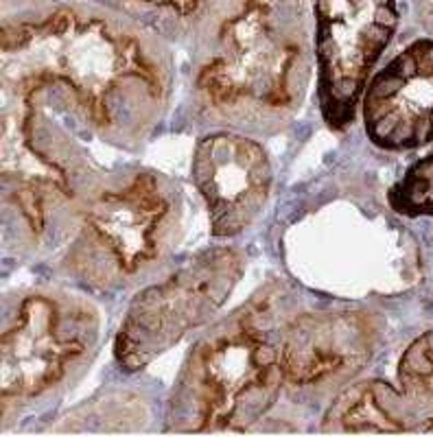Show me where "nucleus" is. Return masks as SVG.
Wrapping results in <instances>:
<instances>
[{
    "label": "nucleus",
    "mask_w": 433,
    "mask_h": 437,
    "mask_svg": "<svg viewBox=\"0 0 433 437\" xmlns=\"http://www.w3.org/2000/svg\"><path fill=\"white\" fill-rule=\"evenodd\" d=\"M385 3L392 0H317L320 103L335 127L352 121L368 68L392 35L376 25V9Z\"/></svg>",
    "instance_id": "8"
},
{
    "label": "nucleus",
    "mask_w": 433,
    "mask_h": 437,
    "mask_svg": "<svg viewBox=\"0 0 433 437\" xmlns=\"http://www.w3.org/2000/svg\"><path fill=\"white\" fill-rule=\"evenodd\" d=\"M18 105L5 107L3 181L5 195L25 223L40 234L47 212L71 201L79 162L75 147L61 131H49L37 90L13 92Z\"/></svg>",
    "instance_id": "7"
},
{
    "label": "nucleus",
    "mask_w": 433,
    "mask_h": 437,
    "mask_svg": "<svg viewBox=\"0 0 433 437\" xmlns=\"http://www.w3.org/2000/svg\"><path fill=\"white\" fill-rule=\"evenodd\" d=\"M16 33L44 51L16 68L11 90L64 88L88 127L109 143H136L158 123L167 101V77L134 37L99 22L57 11L42 25H13Z\"/></svg>",
    "instance_id": "1"
},
{
    "label": "nucleus",
    "mask_w": 433,
    "mask_h": 437,
    "mask_svg": "<svg viewBox=\"0 0 433 437\" xmlns=\"http://www.w3.org/2000/svg\"><path fill=\"white\" fill-rule=\"evenodd\" d=\"M243 269L239 249L213 247L136 295L117 335L119 363L127 372L143 370L189 333L206 326L227 302Z\"/></svg>",
    "instance_id": "5"
},
{
    "label": "nucleus",
    "mask_w": 433,
    "mask_h": 437,
    "mask_svg": "<svg viewBox=\"0 0 433 437\" xmlns=\"http://www.w3.org/2000/svg\"><path fill=\"white\" fill-rule=\"evenodd\" d=\"M374 328L361 313H302L283 335L285 383L324 387L357 374L372 354Z\"/></svg>",
    "instance_id": "10"
},
{
    "label": "nucleus",
    "mask_w": 433,
    "mask_h": 437,
    "mask_svg": "<svg viewBox=\"0 0 433 437\" xmlns=\"http://www.w3.org/2000/svg\"><path fill=\"white\" fill-rule=\"evenodd\" d=\"M285 293L267 285L203 335L171 389L167 431L239 433L259 422L285 385Z\"/></svg>",
    "instance_id": "2"
},
{
    "label": "nucleus",
    "mask_w": 433,
    "mask_h": 437,
    "mask_svg": "<svg viewBox=\"0 0 433 437\" xmlns=\"http://www.w3.org/2000/svg\"><path fill=\"white\" fill-rule=\"evenodd\" d=\"M193 179L206 201L213 234L235 237L265 208L271 191V164L259 143L221 131L197 143Z\"/></svg>",
    "instance_id": "9"
},
{
    "label": "nucleus",
    "mask_w": 433,
    "mask_h": 437,
    "mask_svg": "<svg viewBox=\"0 0 433 437\" xmlns=\"http://www.w3.org/2000/svg\"><path fill=\"white\" fill-rule=\"evenodd\" d=\"M175 225L171 184L158 173H136L88 197L64 265L90 287L129 285L167 254Z\"/></svg>",
    "instance_id": "3"
},
{
    "label": "nucleus",
    "mask_w": 433,
    "mask_h": 437,
    "mask_svg": "<svg viewBox=\"0 0 433 437\" xmlns=\"http://www.w3.org/2000/svg\"><path fill=\"white\" fill-rule=\"evenodd\" d=\"M101 317L68 293L27 295L3 333V400L37 398L95 348Z\"/></svg>",
    "instance_id": "6"
},
{
    "label": "nucleus",
    "mask_w": 433,
    "mask_h": 437,
    "mask_svg": "<svg viewBox=\"0 0 433 437\" xmlns=\"http://www.w3.org/2000/svg\"><path fill=\"white\" fill-rule=\"evenodd\" d=\"M225 51L210 57L197 75V90L208 112L230 125L276 123L302 97L300 51L276 44L263 0H243V9L221 29Z\"/></svg>",
    "instance_id": "4"
},
{
    "label": "nucleus",
    "mask_w": 433,
    "mask_h": 437,
    "mask_svg": "<svg viewBox=\"0 0 433 437\" xmlns=\"http://www.w3.org/2000/svg\"><path fill=\"white\" fill-rule=\"evenodd\" d=\"M392 201L403 212H433V155L409 171Z\"/></svg>",
    "instance_id": "11"
},
{
    "label": "nucleus",
    "mask_w": 433,
    "mask_h": 437,
    "mask_svg": "<svg viewBox=\"0 0 433 437\" xmlns=\"http://www.w3.org/2000/svg\"><path fill=\"white\" fill-rule=\"evenodd\" d=\"M138 3H149V5H155V7H167V9H173L179 16H189L197 7V0H138Z\"/></svg>",
    "instance_id": "12"
}]
</instances>
